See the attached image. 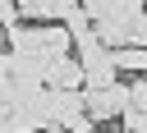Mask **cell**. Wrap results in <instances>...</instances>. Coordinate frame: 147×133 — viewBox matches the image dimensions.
I'll return each mask as SVG.
<instances>
[{"label":"cell","instance_id":"obj_3","mask_svg":"<svg viewBox=\"0 0 147 133\" xmlns=\"http://www.w3.org/2000/svg\"><path fill=\"white\" fill-rule=\"evenodd\" d=\"M41 87H51V92H74V87H83L78 60H74V55H55V60L46 64V73H41Z\"/></svg>","mask_w":147,"mask_h":133},{"label":"cell","instance_id":"obj_7","mask_svg":"<svg viewBox=\"0 0 147 133\" xmlns=\"http://www.w3.org/2000/svg\"><path fill=\"white\" fill-rule=\"evenodd\" d=\"M60 128H64V133H96V124H92L87 115H74V119H69V124H60Z\"/></svg>","mask_w":147,"mask_h":133},{"label":"cell","instance_id":"obj_6","mask_svg":"<svg viewBox=\"0 0 147 133\" xmlns=\"http://www.w3.org/2000/svg\"><path fill=\"white\" fill-rule=\"evenodd\" d=\"M0 28H5V32H9V28H18V5H14V0H5V5H0Z\"/></svg>","mask_w":147,"mask_h":133},{"label":"cell","instance_id":"obj_8","mask_svg":"<svg viewBox=\"0 0 147 133\" xmlns=\"http://www.w3.org/2000/svg\"><path fill=\"white\" fill-rule=\"evenodd\" d=\"M0 78H9V50H0Z\"/></svg>","mask_w":147,"mask_h":133},{"label":"cell","instance_id":"obj_4","mask_svg":"<svg viewBox=\"0 0 147 133\" xmlns=\"http://www.w3.org/2000/svg\"><path fill=\"white\" fill-rule=\"evenodd\" d=\"M129 110L147 115V78H133V83H129Z\"/></svg>","mask_w":147,"mask_h":133},{"label":"cell","instance_id":"obj_5","mask_svg":"<svg viewBox=\"0 0 147 133\" xmlns=\"http://www.w3.org/2000/svg\"><path fill=\"white\" fill-rule=\"evenodd\" d=\"M129 46H142V50H147V9L129 23Z\"/></svg>","mask_w":147,"mask_h":133},{"label":"cell","instance_id":"obj_1","mask_svg":"<svg viewBox=\"0 0 147 133\" xmlns=\"http://www.w3.org/2000/svg\"><path fill=\"white\" fill-rule=\"evenodd\" d=\"M129 110V83H110V87H83V115L92 124H110Z\"/></svg>","mask_w":147,"mask_h":133},{"label":"cell","instance_id":"obj_2","mask_svg":"<svg viewBox=\"0 0 147 133\" xmlns=\"http://www.w3.org/2000/svg\"><path fill=\"white\" fill-rule=\"evenodd\" d=\"M83 5V14L92 18V23H101V18H115V23H133L142 9H147V0H78Z\"/></svg>","mask_w":147,"mask_h":133}]
</instances>
